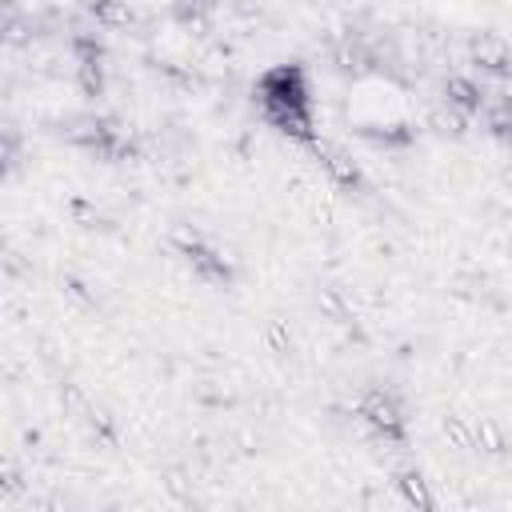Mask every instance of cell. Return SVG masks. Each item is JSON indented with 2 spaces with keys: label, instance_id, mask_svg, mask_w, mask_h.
<instances>
[{
  "label": "cell",
  "instance_id": "6da1fadb",
  "mask_svg": "<svg viewBox=\"0 0 512 512\" xmlns=\"http://www.w3.org/2000/svg\"><path fill=\"white\" fill-rule=\"evenodd\" d=\"M256 104L260 116L284 132L288 140L316 148V116H312V88H308V72L304 64H272L260 72L256 80Z\"/></svg>",
  "mask_w": 512,
  "mask_h": 512
},
{
  "label": "cell",
  "instance_id": "7a4b0ae2",
  "mask_svg": "<svg viewBox=\"0 0 512 512\" xmlns=\"http://www.w3.org/2000/svg\"><path fill=\"white\" fill-rule=\"evenodd\" d=\"M360 416H364V424H368L376 436H384V440H404V416H400V408H396V400H392L388 392L372 388V392L360 400Z\"/></svg>",
  "mask_w": 512,
  "mask_h": 512
},
{
  "label": "cell",
  "instance_id": "3957f363",
  "mask_svg": "<svg viewBox=\"0 0 512 512\" xmlns=\"http://www.w3.org/2000/svg\"><path fill=\"white\" fill-rule=\"evenodd\" d=\"M472 52H476V60H480L484 68H492V72H504V68H508V48H504L500 40H492V36L476 40Z\"/></svg>",
  "mask_w": 512,
  "mask_h": 512
},
{
  "label": "cell",
  "instance_id": "277c9868",
  "mask_svg": "<svg viewBox=\"0 0 512 512\" xmlns=\"http://www.w3.org/2000/svg\"><path fill=\"white\" fill-rule=\"evenodd\" d=\"M448 100H452L456 108H464V112H476V108L484 104V92H480L472 80H448Z\"/></svg>",
  "mask_w": 512,
  "mask_h": 512
}]
</instances>
